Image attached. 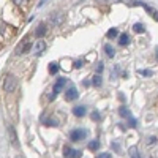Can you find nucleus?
I'll return each instance as SVG.
<instances>
[{"mask_svg":"<svg viewBox=\"0 0 158 158\" xmlns=\"http://www.w3.org/2000/svg\"><path fill=\"white\" fill-rule=\"evenodd\" d=\"M3 90L5 92H15L16 87H18V79L13 76V74H6L3 77Z\"/></svg>","mask_w":158,"mask_h":158,"instance_id":"f257e3e1","label":"nucleus"},{"mask_svg":"<svg viewBox=\"0 0 158 158\" xmlns=\"http://www.w3.org/2000/svg\"><path fill=\"white\" fill-rule=\"evenodd\" d=\"M29 49H30V41H29V38H24V41L19 43L18 48H16V54H18V56L25 54V52H27Z\"/></svg>","mask_w":158,"mask_h":158,"instance_id":"f03ea898","label":"nucleus"},{"mask_svg":"<svg viewBox=\"0 0 158 158\" xmlns=\"http://www.w3.org/2000/svg\"><path fill=\"white\" fill-rule=\"evenodd\" d=\"M63 13H52V15H51V24L52 25H54V27H59V25L60 24H63Z\"/></svg>","mask_w":158,"mask_h":158,"instance_id":"7ed1b4c3","label":"nucleus"},{"mask_svg":"<svg viewBox=\"0 0 158 158\" xmlns=\"http://www.w3.org/2000/svg\"><path fill=\"white\" fill-rule=\"evenodd\" d=\"M87 136V131L82 130V128H77V130H73V133H71V141H81Z\"/></svg>","mask_w":158,"mask_h":158,"instance_id":"20e7f679","label":"nucleus"},{"mask_svg":"<svg viewBox=\"0 0 158 158\" xmlns=\"http://www.w3.org/2000/svg\"><path fill=\"white\" fill-rule=\"evenodd\" d=\"M63 156L65 158H79V156H81V152L74 150V149L67 146V147H63Z\"/></svg>","mask_w":158,"mask_h":158,"instance_id":"39448f33","label":"nucleus"},{"mask_svg":"<svg viewBox=\"0 0 158 158\" xmlns=\"http://www.w3.org/2000/svg\"><path fill=\"white\" fill-rule=\"evenodd\" d=\"M44 51H46V43L41 41V40H40V41H36L35 46H33V49H32V52H33L35 56H41Z\"/></svg>","mask_w":158,"mask_h":158,"instance_id":"423d86ee","label":"nucleus"},{"mask_svg":"<svg viewBox=\"0 0 158 158\" xmlns=\"http://www.w3.org/2000/svg\"><path fill=\"white\" fill-rule=\"evenodd\" d=\"M135 5H139V6H142L144 10H146V11L149 13V15H152V18H153L155 21H158V11H156V10H153L152 6H149L147 3H144V2H136Z\"/></svg>","mask_w":158,"mask_h":158,"instance_id":"0eeeda50","label":"nucleus"},{"mask_svg":"<svg viewBox=\"0 0 158 158\" xmlns=\"http://www.w3.org/2000/svg\"><path fill=\"white\" fill-rule=\"evenodd\" d=\"M77 97H79V94H77V90L74 87H70L67 92H65V100H67V101H73Z\"/></svg>","mask_w":158,"mask_h":158,"instance_id":"6e6552de","label":"nucleus"},{"mask_svg":"<svg viewBox=\"0 0 158 158\" xmlns=\"http://www.w3.org/2000/svg\"><path fill=\"white\" fill-rule=\"evenodd\" d=\"M65 84H67V77H60V79H57V82L54 84V90H52V94H54V95L60 94V90L63 89Z\"/></svg>","mask_w":158,"mask_h":158,"instance_id":"1a4fd4ad","label":"nucleus"},{"mask_svg":"<svg viewBox=\"0 0 158 158\" xmlns=\"http://www.w3.org/2000/svg\"><path fill=\"white\" fill-rule=\"evenodd\" d=\"M46 32H48L46 24H40V25H38V29H36V32H35V35H36L38 38H41V36L46 35Z\"/></svg>","mask_w":158,"mask_h":158,"instance_id":"9d476101","label":"nucleus"},{"mask_svg":"<svg viewBox=\"0 0 158 158\" xmlns=\"http://www.w3.org/2000/svg\"><path fill=\"white\" fill-rule=\"evenodd\" d=\"M8 135H10V138H11V142H13V146H18V138H16V131H15V128H13V127H10V128H8Z\"/></svg>","mask_w":158,"mask_h":158,"instance_id":"9b49d317","label":"nucleus"},{"mask_svg":"<svg viewBox=\"0 0 158 158\" xmlns=\"http://www.w3.org/2000/svg\"><path fill=\"white\" fill-rule=\"evenodd\" d=\"M73 114H74L76 117H84V115H85V108H84V106H76V108L73 109Z\"/></svg>","mask_w":158,"mask_h":158,"instance_id":"f8f14e48","label":"nucleus"},{"mask_svg":"<svg viewBox=\"0 0 158 158\" xmlns=\"http://www.w3.org/2000/svg\"><path fill=\"white\" fill-rule=\"evenodd\" d=\"M128 43H130V36L127 33H122L120 36H118V44L120 46H127Z\"/></svg>","mask_w":158,"mask_h":158,"instance_id":"ddd939ff","label":"nucleus"},{"mask_svg":"<svg viewBox=\"0 0 158 158\" xmlns=\"http://www.w3.org/2000/svg\"><path fill=\"white\" fill-rule=\"evenodd\" d=\"M8 29H11V27H8L6 24H3V22H0V33L2 35H5V38H8V36H11L13 33H8Z\"/></svg>","mask_w":158,"mask_h":158,"instance_id":"4468645a","label":"nucleus"},{"mask_svg":"<svg viewBox=\"0 0 158 158\" xmlns=\"http://www.w3.org/2000/svg\"><path fill=\"white\" fill-rule=\"evenodd\" d=\"M104 52H106V56L111 57V59L115 56V49H114L111 44H104Z\"/></svg>","mask_w":158,"mask_h":158,"instance_id":"2eb2a0df","label":"nucleus"},{"mask_svg":"<svg viewBox=\"0 0 158 158\" xmlns=\"http://www.w3.org/2000/svg\"><path fill=\"white\" fill-rule=\"evenodd\" d=\"M43 123L48 125V127H57L59 125V122L54 120V118H43Z\"/></svg>","mask_w":158,"mask_h":158,"instance_id":"dca6fc26","label":"nucleus"},{"mask_svg":"<svg viewBox=\"0 0 158 158\" xmlns=\"http://www.w3.org/2000/svg\"><path fill=\"white\" fill-rule=\"evenodd\" d=\"M101 82H103V81H101V76H100V74H95L94 77H92V84H94L95 87H100Z\"/></svg>","mask_w":158,"mask_h":158,"instance_id":"f3484780","label":"nucleus"},{"mask_svg":"<svg viewBox=\"0 0 158 158\" xmlns=\"http://www.w3.org/2000/svg\"><path fill=\"white\" fill-rule=\"evenodd\" d=\"M133 30H135L136 33H144V32H146V29H144V25H142L141 22H138V24L133 25Z\"/></svg>","mask_w":158,"mask_h":158,"instance_id":"a211bd4d","label":"nucleus"},{"mask_svg":"<svg viewBox=\"0 0 158 158\" xmlns=\"http://www.w3.org/2000/svg\"><path fill=\"white\" fill-rule=\"evenodd\" d=\"M128 152H130V158H141V156H139V152H138V149H136L135 146L130 147Z\"/></svg>","mask_w":158,"mask_h":158,"instance_id":"6ab92c4d","label":"nucleus"},{"mask_svg":"<svg viewBox=\"0 0 158 158\" xmlns=\"http://www.w3.org/2000/svg\"><path fill=\"white\" fill-rule=\"evenodd\" d=\"M118 112H120V115H122V117H125V118H130V117H131L130 111H128V109H127L125 106H122L120 109H118Z\"/></svg>","mask_w":158,"mask_h":158,"instance_id":"aec40b11","label":"nucleus"},{"mask_svg":"<svg viewBox=\"0 0 158 158\" xmlns=\"http://www.w3.org/2000/svg\"><path fill=\"white\" fill-rule=\"evenodd\" d=\"M13 3L15 5H18V6H22V8H25L29 5V0H13Z\"/></svg>","mask_w":158,"mask_h":158,"instance_id":"412c9836","label":"nucleus"},{"mask_svg":"<svg viewBox=\"0 0 158 158\" xmlns=\"http://www.w3.org/2000/svg\"><path fill=\"white\" fill-rule=\"evenodd\" d=\"M100 147V142L97 141V139H94V141H90V144H89V149L90 150H97Z\"/></svg>","mask_w":158,"mask_h":158,"instance_id":"4be33fe9","label":"nucleus"},{"mask_svg":"<svg viewBox=\"0 0 158 158\" xmlns=\"http://www.w3.org/2000/svg\"><path fill=\"white\" fill-rule=\"evenodd\" d=\"M57 71H59V65H57V63H51V65H49V73H51V74H56Z\"/></svg>","mask_w":158,"mask_h":158,"instance_id":"5701e85b","label":"nucleus"},{"mask_svg":"<svg viewBox=\"0 0 158 158\" xmlns=\"http://www.w3.org/2000/svg\"><path fill=\"white\" fill-rule=\"evenodd\" d=\"M106 36H108V38H115V36H117V30H115V29H111V30L106 33Z\"/></svg>","mask_w":158,"mask_h":158,"instance_id":"b1692460","label":"nucleus"},{"mask_svg":"<svg viewBox=\"0 0 158 158\" xmlns=\"http://www.w3.org/2000/svg\"><path fill=\"white\" fill-rule=\"evenodd\" d=\"M103 68H104V67H103V62H98V63H97V67H95V70H97V74H100V73L103 71Z\"/></svg>","mask_w":158,"mask_h":158,"instance_id":"393cba45","label":"nucleus"},{"mask_svg":"<svg viewBox=\"0 0 158 158\" xmlns=\"http://www.w3.org/2000/svg\"><path fill=\"white\" fill-rule=\"evenodd\" d=\"M139 74H142V76H152V71L150 70H139Z\"/></svg>","mask_w":158,"mask_h":158,"instance_id":"a878e982","label":"nucleus"},{"mask_svg":"<svg viewBox=\"0 0 158 158\" xmlns=\"http://www.w3.org/2000/svg\"><path fill=\"white\" fill-rule=\"evenodd\" d=\"M128 125H130V127H136L138 122L135 120V118H131V117H130V118H128Z\"/></svg>","mask_w":158,"mask_h":158,"instance_id":"bb28decb","label":"nucleus"},{"mask_svg":"<svg viewBox=\"0 0 158 158\" xmlns=\"http://www.w3.org/2000/svg\"><path fill=\"white\" fill-rule=\"evenodd\" d=\"M92 118H94V120H100V118H101V117H100V112H97V111L92 112Z\"/></svg>","mask_w":158,"mask_h":158,"instance_id":"cd10ccee","label":"nucleus"},{"mask_svg":"<svg viewBox=\"0 0 158 158\" xmlns=\"http://www.w3.org/2000/svg\"><path fill=\"white\" fill-rule=\"evenodd\" d=\"M100 3H114V2H118V0H97Z\"/></svg>","mask_w":158,"mask_h":158,"instance_id":"c85d7f7f","label":"nucleus"},{"mask_svg":"<svg viewBox=\"0 0 158 158\" xmlns=\"http://www.w3.org/2000/svg\"><path fill=\"white\" fill-rule=\"evenodd\" d=\"M82 67V60H76L74 62V68H81Z\"/></svg>","mask_w":158,"mask_h":158,"instance_id":"c756f323","label":"nucleus"},{"mask_svg":"<svg viewBox=\"0 0 158 158\" xmlns=\"http://www.w3.org/2000/svg\"><path fill=\"white\" fill-rule=\"evenodd\" d=\"M97 158H111V155L109 153H100Z\"/></svg>","mask_w":158,"mask_h":158,"instance_id":"7c9ffc66","label":"nucleus"},{"mask_svg":"<svg viewBox=\"0 0 158 158\" xmlns=\"http://www.w3.org/2000/svg\"><path fill=\"white\" fill-rule=\"evenodd\" d=\"M149 141H150V144H155V141H156V138H155V136H150V139H149Z\"/></svg>","mask_w":158,"mask_h":158,"instance_id":"2f4dec72","label":"nucleus"},{"mask_svg":"<svg viewBox=\"0 0 158 158\" xmlns=\"http://www.w3.org/2000/svg\"><path fill=\"white\" fill-rule=\"evenodd\" d=\"M156 60H158V48H156Z\"/></svg>","mask_w":158,"mask_h":158,"instance_id":"473e14b6","label":"nucleus"}]
</instances>
